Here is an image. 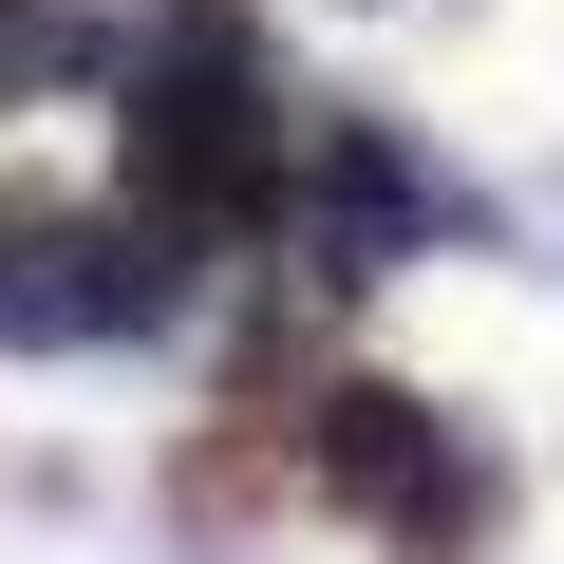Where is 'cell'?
I'll return each mask as SVG.
<instances>
[{"label":"cell","mask_w":564,"mask_h":564,"mask_svg":"<svg viewBox=\"0 0 564 564\" xmlns=\"http://www.w3.org/2000/svg\"><path fill=\"white\" fill-rule=\"evenodd\" d=\"M113 188L170 245H263L282 226V151H302V95H282L245 0H151V39H113Z\"/></svg>","instance_id":"1"},{"label":"cell","mask_w":564,"mask_h":564,"mask_svg":"<svg viewBox=\"0 0 564 564\" xmlns=\"http://www.w3.org/2000/svg\"><path fill=\"white\" fill-rule=\"evenodd\" d=\"M302 489L358 508V527L414 545V564H470V545L508 527V452H489L470 414H433L414 377H321V395H302Z\"/></svg>","instance_id":"2"},{"label":"cell","mask_w":564,"mask_h":564,"mask_svg":"<svg viewBox=\"0 0 564 564\" xmlns=\"http://www.w3.org/2000/svg\"><path fill=\"white\" fill-rule=\"evenodd\" d=\"M188 282H207V245H170L132 188H113V207H39V188H20L0 339H20V358H113V339H170V321H188Z\"/></svg>","instance_id":"3"},{"label":"cell","mask_w":564,"mask_h":564,"mask_svg":"<svg viewBox=\"0 0 564 564\" xmlns=\"http://www.w3.org/2000/svg\"><path fill=\"white\" fill-rule=\"evenodd\" d=\"M489 207L395 132V113H302V151H282V245H302V282H377L414 245H470Z\"/></svg>","instance_id":"4"},{"label":"cell","mask_w":564,"mask_h":564,"mask_svg":"<svg viewBox=\"0 0 564 564\" xmlns=\"http://www.w3.org/2000/svg\"><path fill=\"white\" fill-rule=\"evenodd\" d=\"M95 76H113V20H95V0H0V113L95 95Z\"/></svg>","instance_id":"5"},{"label":"cell","mask_w":564,"mask_h":564,"mask_svg":"<svg viewBox=\"0 0 564 564\" xmlns=\"http://www.w3.org/2000/svg\"><path fill=\"white\" fill-rule=\"evenodd\" d=\"M263 489H302V433H245V414H226V433L170 452V508H188V527H245Z\"/></svg>","instance_id":"6"},{"label":"cell","mask_w":564,"mask_h":564,"mask_svg":"<svg viewBox=\"0 0 564 564\" xmlns=\"http://www.w3.org/2000/svg\"><path fill=\"white\" fill-rule=\"evenodd\" d=\"M0 245H20V188H0Z\"/></svg>","instance_id":"7"}]
</instances>
